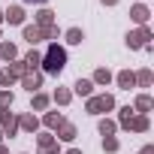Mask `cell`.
<instances>
[{"instance_id":"8","label":"cell","mask_w":154,"mask_h":154,"mask_svg":"<svg viewBox=\"0 0 154 154\" xmlns=\"http://www.w3.org/2000/svg\"><path fill=\"white\" fill-rule=\"evenodd\" d=\"M21 85H24L30 94H36V91L42 88V75H39V72H24V75H21Z\"/></svg>"},{"instance_id":"4","label":"cell","mask_w":154,"mask_h":154,"mask_svg":"<svg viewBox=\"0 0 154 154\" xmlns=\"http://www.w3.org/2000/svg\"><path fill=\"white\" fill-rule=\"evenodd\" d=\"M0 127H3V136H15L18 133V118L9 109H0Z\"/></svg>"},{"instance_id":"14","label":"cell","mask_w":154,"mask_h":154,"mask_svg":"<svg viewBox=\"0 0 154 154\" xmlns=\"http://www.w3.org/2000/svg\"><path fill=\"white\" fill-rule=\"evenodd\" d=\"M133 79H136V85H139V88H151L154 72H151V69H139V72H133Z\"/></svg>"},{"instance_id":"19","label":"cell","mask_w":154,"mask_h":154,"mask_svg":"<svg viewBox=\"0 0 154 154\" xmlns=\"http://www.w3.org/2000/svg\"><path fill=\"white\" fill-rule=\"evenodd\" d=\"M60 121H63V115H57V112H45V115H42V124H45V127H51V130H57V124H60Z\"/></svg>"},{"instance_id":"9","label":"cell","mask_w":154,"mask_h":154,"mask_svg":"<svg viewBox=\"0 0 154 154\" xmlns=\"http://www.w3.org/2000/svg\"><path fill=\"white\" fill-rule=\"evenodd\" d=\"M148 127H151L148 115H133V118H130V124H127V130H133V133H145Z\"/></svg>"},{"instance_id":"13","label":"cell","mask_w":154,"mask_h":154,"mask_svg":"<svg viewBox=\"0 0 154 154\" xmlns=\"http://www.w3.org/2000/svg\"><path fill=\"white\" fill-rule=\"evenodd\" d=\"M18 127L27 130V133H36V130H39V121H36V115H21V118H18Z\"/></svg>"},{"instance_id":"10","label":"cell","mask_w":154,"mask_h":154,"mask_svg":"<svg viewBox=\"0 0 154 154\" xmlns=\"http://www.w3.org/2000/svg\"><path fill=\"white\" fill-rule=\"evenodd\" d=\"M3 21H9V24H24V9H21V6H9V9L3 12Z\"/></svg>"},{"instance_id":"25","label":"cell","mask_w":154,"mask_h":154,"mask_svg":"<svg viewBox=\"0 0 154 154\" xmlns=\"http://www.w3.org/2000/svg\"><path fill=\"white\" fill-rule=\"evenodd\" d=\"M121 145H118V139L115 136H103V151H109V154H115Z\"/></svg>"},{"instance_id":"30","label":"cell","mask_w":154,"mask_h":154,"mask_svg":"<svg viewBox=\"0 0 154 154\" xmlns=\"http://www.w3.org/2000/svg\"><path fill=\"white\" fill-rule=\"evenodd\" d=\"M0 154H9V148H6V145H3V142H0Z\"/></svg>"},{"instance_id":"16","label":"cell","mask_w":154,"mask_h":154,"mask_svg":"<svg viewBox=\"0 0 154 154\" xmlns=\"http://www.w3.org/2000/svg\"><path fill=\"white\" fill-rule=\"evenodd\" d=\"M54 24V12L51 9H39L36 12V27H51Z\"/></svg>"},{"instance_id":"12","label":"cell","mask_w":154,"mask_h":154,"mask_svg":"<svg viewBox=\"0 0 154 154\" xmlns=\"http://www.w3.org/2000/svg\"><path fill=\"white\" fill-rule=\"evenodd\" d=\"M0 57H3V60H15V57H18L15 42H9V39H3V42H0Z\"/></svg>"},{"instance_id":"6","label":"cell","mask_w":154,"mask_h":154,"mask_svg":"<svg viewBox=\"0 0 154 154\" xmlns=\"http://www.w3.org/2000/svg\"><path fill=\"white\" fill-rule=\"evenodd\" d=\"M36 142H39V154H57V139H54V136L39 133V136H36Z\"/></svg>"},{"instance_id":"29","label":"cell","mask_w":154,"mask_h":154,"mask_svg":"<svg viewBox=\"0 0 154 154\" xmlns=\"http://www.w3.org/2000/svg\"><path fill=\"white\" fill-rule=\"evenodd\" d=\"M139 154H154V145H145V148H142Z\"/></svg>"},{"instance_id":"31","label":"cell","mask_w":154,"mask_h":154,"mask_svg":"<svg viewBox=\"0 0 154 154\" xmlns=\"http://www.w3.org/2000/svg\"><path fill=\"white\" fill-rule=\"evenodd\" d=\"M103 3H106V6H115V3H118V0H103Z\"/></svg>"},{"instance_id":"5","label":"cell","mask_w":154,"mask_h":154,"mask_svg":"<svg viewBox=\"0 0 154 154\" xmlns=\"http://www.w3.org/2000/svg\"><path fill=\"white\" fill-rule=\"evenodd\" d=\"M130 18H133L139 27H145V24H148V18H151V12H148V6H145V3H136V6H130Z\"/></svg>"},{"instance_id":"34","label":"cell","mask_w":154,"mask_h":154,"mask_svg":"<svg viewBox=\"0 0 154 154\" xmlns=\"http://www.w3.org/2000/svg\"><path fill=\"white\" fill-rule=\"evenodd\" d=\"M0 21H3V9H0Z\"/></svg>"},{"instance_id":"1","label":"cell","mask_w":154,"mask_h":154,"mask_svg":"<svg viewBox=\"0 0 154 154\" xmlns=\"http://www.w3.org/2000/svg\"><path fill=\"white\" fill-rule=\"evenodd\" d=\"M48 75H60L63 72V66H66V51H63V45H57V42H51L48 45V51L42 54V63H39Z\"/></svg>"},{"instance_id":"27","label":"cell","mask_w":154,"mask_h":154,"mask_svg":"<svg viewBox=\"0 0 154 154\" xmlns=\"http://www.w3.org/2000/svg\"><path fill=\"white\" fill-rule=\"evenodd\" d=\"M130 118H133V109H130V106H124V109H121V115H118V124H121V127L127 130V124H130Z\"/></svg>"},{"instance_id":"26","label":"cell","mask_w":154,"mask_h":154,"mask_svg":"<svg viewBox=\"0 0 154 154\" xmlns=\"http://www.w3.org/2000/svg\"><path fill=\"white\" fill-rule=\"evenodd\" d=\"M45 106H48V97H45V94H39V91H36V94H33V109H36V112H42V109H45Z\"/></svg>"},{"instance_id":"18","label":"cell","mask_w":154,"mask_h":154,"mask_svg":"<svg viewBox=\"0 0 154 154\" xmlns=\"http://www.w3.org/2000/svg\"><path fill=\"white\" fill-rule=\"evenodd\" d=\"M42 63V54L39 51H27V57H24V66H27V72H36V66Z\"/></svg>"},{"instance_id":"20","label":"cell","mask_w":154,"mask_h":154,"mask_svg":"<svg viewBox=\"0 0 154 154\" xmlns=\"http://www.w3.org/2000/svg\"><path fill=\"white\" fill-rule=\"evenodd\" d=\"M82 39H85V33H82L79 27H69V30H66V42H69V45H82Z\"/></svg>"},{"instance_id":"32","label":"cell","mask_w":154,"mask_h":154,"mask_svg":"<svg viewBox=\"0 0 154 154\" xmlns=\"http://www.w3.org/2000/svg\"><path fill=\"white\" fill-rule=\"evenodd\" d=\"M66 154H82V151H79V148H69V151H66Z\"/></svg>"},{"instance_id":"7","label":"cell","mask_w":154,"mask_h":154,"mask_svg":"<svg viewBox=\"0 0 154 154\" xmlns=\"http://www.w3.org/2000/svg\"><path fill=\"white\" fill-rule=\"evenodd\" d=\"M54 139H63V142H72V139H75V124L63 118V121L57 124V136H54Z\"/></svg>"},{"instance_id":"24","label":"cell","mask_w":154,"mask_h":154,"mask_svg":"<svg viewBox=\"0 0 154 154\" xmlns=\"http://www.w3.org/2000/svg\"><path fill=\"white\" fill-rule=\"evenodd\" d=\"M115 130H118V124H115V121H109V118H103V121H100V133H103V136H115Z\"/></svg>"},{"instance_id":"23","label":"cell","mask_w":154,"mask_h":154,"mask_svg":"<svg viewBox=\"0 0 154 154\" xmlns=\"http://www.w3.org/2000/svg\"><path fill=\"white\" fill-rule=\"evenodd\" d=\"M69 100H72V91H66V88H57V91H54V103H57V106H66Z\"/></svg>"},{"instance_id":"2","label":"cell","mask_w":154,"mask_h":154,"mask_svg":"<svg viewBox=\"0 0 154 154\" xmlns=\"http://www.w3.org/2000/svg\"><path fill=\"white\" fill-rule=\"evenodd\" d=\"M112 109H115L112 94H97V97H88V103H85V112H91V115H103V112H112Z\"/></svg>"},{"instance_id":"35","label":"cell","mask_w":154,"mask_h":154,"mask_svg":"<svg viewBox=\"0 0 154 154\" xmlns=\"http://www.w3.org/2000/svg\"><path fill=\"white\" fill-rule=\"evenodd\" d=\"M0 142H3V130H0Z\"/></svg>"},{"instance_id":"3","label":"cell","mask_w":154,"mask_h":154,"mask_svg":"<svg viewBox=\"0 0 154 154\" xmlns=\"http://www.w3.org/2000/svg\"><path fill=\"white\" fill-rule=\"evenodd\" d=\"M148 39H151L148 24H145V27H136V30H130V33H127V45H130V48H145V45H148Z\"/></svg>"},{"instance_id":"28","label":"cell","mask_w":154,"mask_h":154,"mask_svg":"<svg viewBox=\"0 0 154 154\" xmlns=\"http://www.w3.org/2000/svg\"><path fill=\"white\" fill-rule=\"evenodd\" d=\"M6 106H12V91L0 88V109H6Z\"/></svg>"},{"instance_id":"11","label":"cell","mask_w":154,"mask_h":154,"mask_svg":"<svg viewBox=\"0 0 154 154\" xmlns=\"http://www.w3.org/2000/svg\"><path fill=\"white\" fill-rule=\"evenodd\" d=\"M151 106H154V103H151V97H148V94H139V97H136V103H133V112L148 115V112H151Z\"/></svg>"},{"instance_id":"17","label":"cell","mask_w":154,"mask_h":154,"mask_svg":"<svg viewBox=\"0 0 154 154\" xmlns=\"http://www.w3.org/2000/svg\"><path fill=\"white\" fill-rule=\"evenodd\" d=\"M133 85H136V79H133V72H130V69H121V72H118V88L130 91Z\"/></svg>"},{"instance_id":"21","label":"cell","mask_w":154,"mask_h":154,"mask_svg":"<svg viewBox=\"0 0 154 154\" xmlns=\"http://www.w3.org/2000/svg\"><path fill=\"white\" fill-rule=\"evenodd\" d=\"M112 82V72L106 69V66H100L97 72H94V85H109Z\"/></svg>"},{"instance_id":"33","label":"cell","mask_w":154,"mask_h":154,"mask_svg":"<svg viewBox=\"0 0 154 154\" xmlns=\"http://www.w3.org/2000/svg\"><path fill=\"white\" fill-rule=\"evenodd\" d=\"M24 3H45V0H24Z\"/></svg>"},{"instance_id":"22","label":"cell","mask_w":154,"mask_h":154,"mask_svg":"<svg viewBox=\"0 0 154 154\" xmlns=\"http://www.w3.org/2000/svg\"><path fill=\"white\" fill-rule=\"evenodd\" d=\"M15 79H18V75H15V72H12L9 66H6V69H0V88H9V85H12Z\"/></svg>"},{"instance_id":"15","label":"cell","mask_w":154,"mask_h":154,"mask_svg":"<svg viewBox=\"0 0 154 154\" xmlns=\"http://www.w3.org/2000/svg\"><path fill=\"white\" fill-rule=\"evenodd\" d=\"M72 91L79 94V97H91V91H94V82H91V79H79V82L72 85Z\"/></svg>"}]
</instances>
